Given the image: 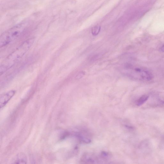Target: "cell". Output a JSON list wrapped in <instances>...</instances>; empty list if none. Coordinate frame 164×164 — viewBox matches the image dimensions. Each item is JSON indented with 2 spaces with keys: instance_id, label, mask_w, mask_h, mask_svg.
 I'll use <instances>...</instances> for the list:
<instances>
[{
  "instance_id": "obj_6",
  "label": "cell",
  "mask_w": 164,
  "mask_h": 164,
  "mask_svg": "<svg viewBox=\"0 0 164 164\" xmlns=\"http://www.w3.org/2000/svg\"><path fill=\"white\" fill-rule=\"evenodd\" d=\"M137 73L140 74L141 78L144 80L150 81L153 78L152 74L149 71L141 70Z\"/></svg>"
},
{
  "instance_id": "obj_9",
  "label": "cell",
  "mask_w": 164,
  "mask_h": 164,
  "mask_svg": "<svg viewBox=\"0 0 164 164\" xmlns=\"http://www.w3.org/2000/svg\"><path fill=\"white\" fill-rule=\"evenodd\" d=\"M161 51L164 53V45H163L161 48L160 49Z\"/></svg>"
},
{
  "instance_id": "obj_8",
  "label": "cell",
  "mask_w": 164,
  "mask_h": 164,
  "mask_svg": "<svg viewBox=\"0 0 164 164\" xmlns=\"http://www.w3.org/2000/svg\"><path fill=\"white\" fill-rule=\"evenodd\" d=\"M100 28L99 27H93L92 30V33L93 36H96L99 32Z\"/></svg>"
},
{
  "instance_id": "obj_2",
  "label": "cell",
  "mask_w": 164,
  "mask_h": 164,
  "mask_svg": "<svg viewBox=\"0 0 164 164\" xmlns=\"http://www.w3.org/2000/svg\"><path fill=\"white\" fill-rule=\"evenodd\" d=\"M27 23H23L15 26L3 33L0 38V47H3L20 36L27 29Z\"/></svg>"
},
{
  "instance_id": "obj_7",
  "label": "cell",
  "mask_w": 164,
  "mask_h": 164,
  "mask_svg": "<svg viewBox=\"0 0 164 164\" xmlns=\"http://www.w3.org/2000/svg\"><path fill=\"white\" fill-rule=\"evenodd\" d=\"M149 98V96L146 95H144L142 96L137 100V105L138 106L142 105L143 103L147 101Z\"/></svg>"
},
{
  "instance_id": "obj_4",
  "label": "cell",
  "mask_w": 164,
  "mask_h": 164,
  "mask_svg": "<svg viewBox=\"0 0 164 164\" xmlns=\"http://www.w3.org/2000/svg\"><path fill=\"white\" fill-rule=\"evenodd\" d=\"M16 91L12 90L3 95L0 98V108H3L15 95Z\"/></svg>"
},
{
  "instance_id": "obj_3",
  "label": "cell",
  "mask_w": 164,
  "mask_h": 164,
  "mask_svg": "<svg viewBox=\"0 0 164 164\" xmlns=\"http://www.w3.org/2000/svg\"><path fill=\"white\" fill-rule=\"evenodd\" d=\"M109 158L110 155L106 152H102L98 155L87 154L82 157L81 162L84 163H99V162L107 161Z\"/></svg>"
},
{
  "instance_id": "obj_5",
  "label": "cell",
  "mask_w": 164,
  "mask_h": 164,
  "mask_svg": "<svg viewBox=\"0 0 164 164\" xmlns=\"http://www.w3.org/2000/svg\"><path fill=\"white\" fill-rule=\"evenodd\" d=\"M27 158L24 153H20L17 154L13 159V163L15 164H27Z\"/></svg>"
},
{
  "instance_id": "obj_1",
  "label": "cell",
  "mask_w": 164,
  "mask_h": 164,
  "mask_svg": "<svg viewBox=\"0 0 164 164\" xmlns=\"http://www.w3.org/2000/svg\"><path fill=\"white\" fill-rule=\"evenodd\" d=\"M31 39L23 42L18 48L8 56L1 67V73H3L18 61L30 48L34 42Z\"/></svg>"
}]
</instances>
